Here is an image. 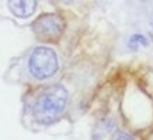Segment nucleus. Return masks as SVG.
Returning <instances> with one entry per match:
<instances>
[{
    "label": "nucleus",
    "mask_w": 153,
    "mask_h": 140,
    "mask_svg": "<svg viewBox=\"0 0 153 140\" xmlns=\"http://www.w3.org/2000/svg\"><path fill=\"white\" fill-rule=\"evenodd\" d=\"M70 102V91L62 84L47 86L38 93L31 106L34 122L41 126L55 123L64 115Z\"/></svg>",
    "instance_id": "f257e3e1"
},
{
    "label": "nucleus",
    "mask_w": 153,
    "mask_h": 140,
    "mask_svg": "<svg viewBox=\"0 0 153 140\" xmlns=\"http://www.w3.org/2000/svg\"><path fill=\"white\" fill-rule=\"evenodd\" d=\"M27 74L36 81H47L60 71V58L54 48L47 45L34 47L26 58Z\"/></svg>",
    "instance_id": "f03ea898"
},
{
    "label": "nucleus",
    "mask_w": 153,
    "mask_h": 140,
    "mask_svg": "<svg viewBox=\"0 0 153 140\" xmlns=\"http://www.w3.org/2000/svg\"><path fill=\"white\" fill-rule=\"evenodd\" d=\"M64 28H65V23L62 17L55 13H45L31 24L34 36L40 41H45V43L58 41L64 33Z\"/></svg>",
    "instance_id": "7ed1b4c3"
},
{
    "label": "nucleus",
    "mask_w": 153,
    "mask_h": 140,
    "mask_svg": "<svg viewBox=\"0 0 153 140\" xmlns=\"http://www.w3.org/2000/svg\"><path fill=\"white\" fill-rule=\"evenodd\" d=\"M7 7L19 19H27L36 11L37 1H7Z\"/></svg>",
    "instance_id": "20e7f679"
},
{
    "label": "nucleus",
    "mask_w": 153,
    "mask_h": 140,
    "mask_svg": "<svg viewBox=\"0 0 153 140\" xmlns=\"http://www.w3.org/2000/svg\"><path fill=\"white\" fill-rule=\"evenodd\" d=\"M115 127V120L112 118H105L102 119L101 122H99L98 127H97V130H95V135H94V137L97 139V137H99V140L102 139V137H105V136H108L114 130Z\"/></svg>",
    "instance_id": "39448f33"
},
{
    "label": "nucleus",
    "mask_w": 153,
    "mask_h": 140,
    "mask_svg": "<svg viewBox=\"0 0 153 140\" xmlns=\"http://www.w3.org/2000/svg\"><path fill=\"white\" fill-rule=\"evenodd\" d=\"M145 45H148V40H146V37H145L143 34H140V33L133 34V36L129 38V47H131V48L145 47Z\"/></svg>",
    "instance_id": "423d86ee"
},
{
    "label": "nucleus",
    "mask_w": 153,
    "mask_h": 140,
    "mask_svg": "<svg viewBox=\"0 0 153 140\" xmlns=\"http://www.w3.org/2000/svg\"><path fill=\"white\" fill-rule=\"evenodd\" d=\"M112 140H136L132 135L126 133V132H116L112 136Z\"/></svg>",
    "instance_id": "0eeeda50"
}]
</instances>
